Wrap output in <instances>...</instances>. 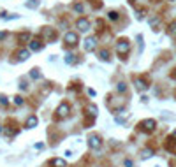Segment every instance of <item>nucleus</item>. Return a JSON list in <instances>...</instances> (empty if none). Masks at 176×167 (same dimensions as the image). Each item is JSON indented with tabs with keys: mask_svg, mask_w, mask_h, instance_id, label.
Instances as JSON below:
<instances>
[{
	"mask_svg": "<svg viewBox=\"0 0 176 167\" xmlns=\"http://www.w3.org/2000/svg\"><path fill=\"white\" fill-rule=\"evenodd\" d=\"M37 125V118L35 116H30L28 120H26V129H33Z\"/></svg>",
	"mask_w": 176,
	"mask_h": 167,
	"instance_id": "ddd939ff",
	"label": "nucleus"
},
{
	"mask_svg": "<svg viewBox=\"0 0 176 167\" xmlns=\"http://www.w3.org/2000/svg\"><path fill=\"white\" fill-rule=\"evenodd\" d=\"M74 11L76 12H83V5L81 4H74Z\"/></svg>",
	"mask_w": 176,
	"mask_h": 167,
	"instance_id": "aec40b11",
	"label": "nucleus"
},
{
	"mask_svg": "<svg viewBox=\"0 0 176 167\" xmlns=\"http://www.w3.org/2000/svg\"><path fill=\"white\" fill-rule=\"evenodd\" d=\"M95 46H97V39H95V37H88V39H85V51H93Z\"/></svg>",
	"mask_w": 176,
	"mask_h": 167,
	"instance_id": "7ed1b4c3",
	"label": "nucleus"
},
{
	"mask_svg": "<svg viewBox=\"0 0 176 167\" xmlns=\"http://www.w3.org/2000/svg\"><path fill=\"white\" fill-rule=\"evenodd\" d=\"M136 88H138L139 92H143V90H146V88H148V85H146L143 79H136Z\"/></svg>",
	"mask_w": 176,
	"mask_h": 167,
	"instance_id": "f8f14e48",
	"label": "nucleus"
},
{
	"mask_svg": "<svg viewBox=\"0 0 176 167\" xmlns=\"http://www.w3.org/2000/svg\"><path fill=\"white\" fill-rule=\"evenodd\" d=\"M169 33H176V23H171V25H169Z\"/></svg>",
	"mask_w": 176,
	"mask_h": 167,
	"instance_id": "4be33fe9",
	"label": "nucleus"
},
{
	"mask_svg": "<svg viewBox=\"0 0 176 167\" xmlns=\"http://www.w3.org/2000/svg\"><path fill=\"white\" fill-rule=\"evenodd\" d=\"M0 132H2V129H0Z\"/></svg>",
	"mask_w": 176,
	"mask_h": 167,
	"instance_id": "c85d7f7f",
	"label": "nucleus"
},
{
	"mask_svg": "<svg viewBox=\"0 0 176 167\" xmlns=\"http://www.w3.org/2000/svg\"><path fill=\"white\" fill-rule=\"evenodd\" d=\"M41 48H42L41 41H37V39H35V41H32V42H30V49H32V51H39Z\"/></svg>",
	"mask_w": 176,
	"mask_h": 167,
	"instance_id": "9b49d317",
	"label": "nucleus"
},
{
	"mask_svg": "<svg viewBox=\"0 0 176 167\" xmlns=\"http://www.w3.org/2000/svg\"><path fill=\"white\" fill-rule=\"evenodd\" d=\"M65 62H67V63H74V62H76V58H74V55H71V53H69V55L65 56Z\"/></svg>",
	"mask_w": 176,
	"mask_h": 167,
	"instance_id": "f3484780",
	"label": "nucleus"
},
{
	"mask_svg": "<svg viewBox=\"0 0 176 167\" xmlns=\"http://www.w3.org/2000/svg\"><path fill=\"white\" fill-rule=\"evenodd\" d=\"M18 41H19V42H30V33H28V32L19 33V35H18Z\"/></svg>",
	"mask_w": 176,
	"mask_h": 167,
	"instance_id": "9d476101",
	"label": "nucleus"
},
{
	"mask_svg": "<svg viewBox=\"0 0 176 167\" xmlns=\"http://www.w3.org/2000/svg\"><path fill=\"white\" fill-rule=\"evenodd\" d=\"M152 155H153L152 150H145V151H143V158H148V157H152Z\"/></svg>",
	"mask_w": 176,
	"mask_h": 167,
	"instance_id": "6ab92c4d",
	"label": "nucleus"
},
{
	"mask_svg": "<svg viewBox=\"0 0 176 167\" xmlns=\"http://www.w3.org/2000/svg\"><path fill=\"white\" fill-rule=\"evenodd\" d=\"M0 104L5 106V104H7V97H0Z\"/></svg>",
	"mask_w": 176,
	"mask_h": 167,
	"instance_id": "a878e982",
	"label": "nucleus"
},
{
	"mask_svg": "<svg viewBox=\"0 0 176 167\" xmlns=\"http://www.w3.org/2000/svg\"><path fill=\"white\" fill-rule=\"evenodd\" d=\"M53 166H55V167H65V160H62V158H55V160H53Z\"/></svg>",
	"mask_w": 176,
	"mask_h": 167,
	"instance_id": "2eb2a0df",
	"label": "nucleus"
},
{
	"mask_svg": "<svg viewBox=\"0 0 176 167\" xmlns=\"http://www.w3.org/2000/svg\"><path fill=\"white\" fill-rule=\"evenodd\" d=\"M109 19H118V14H116L115 11H111V12H109Z\"/></svg>",
	"mask_w": 176,
	"mask_h": 167,
	"instance_id": "5701e85b",
	"label": "nucleus"
},
{
	"mask_svg": "<svg viewBox=\"0 0 176 167\" xmlns=\"http://www.w3.org/2000/svg\"><path fill=\"white\" fill-rule=\"evenodd\" d=\"M39 76H41V74H39V70H37V69H33V70H32V77H35V79H37Z\"/></svg>",
	"mask_w": 176,
	"mask_h": 167,
	"instance_id": "393cba45",
	"label": "nucleus"
},
{
	"mask_svg": "<svg viewBox=\"0 0 176 167\" xmlns=\"http://www.w3.org/2000/svg\"><path fill=\"white\" fill-rule=\"evenodd\" d=\"M65 42H67L69 46H76V44H78V35H76L74 32H67V33H65Z\"/></svg>",
	"mask_w": 176,
	"mask_h": 167,
	"instance_id": "20e7f679",
	"label": "nucleus"
},
{
	"mask_svg": "<svg viewBox=\"0 0 176 167\" xmlns=\"http://www.w3.org/2000/svg\"><path fill=\"white\" fill-rule=\"evenodd\" d=\"M173 77H176V70H175V72H173Z\"/></svg>",
	"mask_w": 176,
	"mask_h": 167,
	"instance_id": "cd10ccee",
	"label": "nucleus"
},
{
	"mask_svg": "<svg viewBox=\"0 0 176 167\" xmlns=\"http://www.w3.org/2000/svg\"><path fill=\"white\" fill-rule=\"evenodd\" d=\"M26 7H37V0H33V2H26Z\"/></svg>",
	"mask_w": 176,
	"mask_h": 167,
	"instance_id": "b1692460",
	"label": "nucleus"
},
{
	"mask_svg": "<svg viewBox=\"0 0 176 167\" xmlns=\"http://www.w3.org/2000/svg\"><path fill=\"white\" fill-rule=\"evenodd\" d=\"M12 102H14L16 106H21V104H23V99H21V97L18 95V97H14V99H12Z\"/></svg>",
	"mask_w": 176,
	"mask_h": 167,
	"instance_id": "a211bd4d",
	"label": "nucleus"
},
{
	"mask_svg": "<svg viewBox=\"0 0 176 167\" xmlns=\"http://www.w3.org/2000/svg\"><path fill=\"white\" fill-rule=\"evenodd\" d=\"M4 37H5V33H4V32H2V33H0V39H4Z\"/></svg>",
	"mask_w": 176,
	"mask_h": 167,
	"instance_id": "bb28decb",
	"label": "nucleus"
},
{
	"mask_svg": "<svg viewBox=\"0 0 176 167\" xmlns=\"http://www.w3.org/2000/svg\"><path fill=\"white\" fill-rule=\"evenodd\" d=\"M141 129L146 130V132H152L155 129V120H145V122H141Z\"/></svg>",
	"mask_w": 176,
	"mask_h": 167,
	"instance_id": "423d86ee",
	"label": "nucleus"
},
{
	"mask_svg": "<svg viewBox=\"0 0 176 167\" xmlns=\"http://www.w3.org/2000/svg\"><path fill=\"white\" fill-rule=\"evenodd\" d=\"M129 49H130L129 41H120V42L116 44V53H118L120 56H125V55L129 53Z\"/></svg>",
	"mask_w": 176,
	"mask_h": 167,
	"instance_id": "f257e3e1",
	"label": "nucleus"
},
{
	"mask_svg": "<svg viewBox=\"0 0 176 167\" xmlns=\"http://www.w3.org/2000/svg\"><path fill=\"white\" fill-rule=\"evenodd\" d=\"M116 88H118V92H125V90H127L125 83H118V86H116Z\"/></svg>",
	"mask_w": 176,
	"mask_h": 167,
	"instance_id": "412c9836",
	"label": "nucleus"
},
{
	"mask_svg": "<svg viewBox=\"0 0 176 167\" xmlns=\"http://www.w3.org/2000/svg\"><path fill=\"white\" fill-rule=\"evenodd\" d=\"M99 58H102V60H104V62H106V60H109V53H108V51H106V49H102V51H100V53H99Z\"/></svg>",
	"mask_w": 176,
	"mask_h": 167,
	"instance_id": "dca6fc26",
	"label": "nucleus"
},
{
	"mask_svg": "<svg viewBox=\"0 0 176 167\" xmlns=\"http://www.w3.org/2000/svg\"><path fill=\"white\" fill-rule=\"evenodd\" d=\"M58 118H67L69 116V113H71V107H69V104L67 102H63V104H60V107H58Z\"/></svg>",
	"mask_w": 176,
	"mask_h": 167,
	"instance_id": "f03ea898",
	"label": "nucleus"
},
{
	"mask_svg": "<svg viewBox=\"0 0 176 167\" xmlns=\"http://www.w3.org/2000/svg\"><path fill=\"white\" fill-rule=\"evenodd\" d=\"M88 144H90V148L97 150V148H100L102 141H100V137H99V136H90V139H88Z\"/></svg>",
	"mask_w": 176,
	"mask_h": 167,
	"instance_id": "39448f33",
	"label": "nucleus"
},
{
	"mask_svg": "<svg viewBox=\"0 0 176 167\" xmlns=\"http://www.w3.org/2000/svg\"><path fill=\"white\" fill-rule=\"evenodd\" d=\"M42 35H44V39H53V37H55V30L49 28V26H46V28L42 30Z\"/></svg>",
	"mask_w": 176,
	"mask_h": 167,
	"instance_id": "6e6552de",
	"label": "nucleus"
},
{
	"mask_svg": "<svg viewBox=\"0 0 176 167\" xmlns=\"http://www.w3.org/2000/svg\"><path fill=\"white\" fill-rule=\"evenodd\" d=\"M86 111H88V114H90V116H97V106L90 104V106L86 107Z\"/></svg>",
	"mask_w": 176,
	"mask_h": 167,
	"instance_id": "4468645a",
	"label": "nucleus"
},
{
	"mask_svg": "<svg viewBox=\"0 0 176 167\" xmlns=\"http://www.w3.org/2000/svg\"><path fill=\"white\" fill-rule=\"evenodd\" d=\"M28 56H30V51H28V49H21V51L18 53V60H19V62H23V60H26Z\"/></svg>",
	"mask_w": 176,
	"mask_h": 167,
	"instance_id": "1a4fd4ad",
	"label": "nucleus"
},
{
	"mask_svg": "<svg viewBox=\"0 0 176 167\" xmlns=\"http://www.w3.org/2000/svg\"><path fill=\"white\" fill-rule=\"evenodd\" d=\"M78 28H79L81 32H88V30H90V23H88V19H85V18L78 19Z\"/></svg>",
	"mask_w": 176,
	"mask_h": 167,
	"instance_id": "0eeeda50",
	"label": "nucleus"
}]
</instances>
